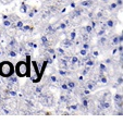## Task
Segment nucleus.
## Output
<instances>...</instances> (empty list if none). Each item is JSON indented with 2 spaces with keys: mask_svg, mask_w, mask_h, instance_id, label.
<instances>
[{
  "mask_svg": "<svg viewBox=\"0 0 123 123\" xmlns=\"http://www.w3.org/2000/svg\"><path fill=\"white\" fill-rule=\"evenodd\" d=\"M89 52H91V51H88L87 49H84V48H80V51H79V54L81 57H86Z\"/></svg>",
  "mask_w": 123,
  "mask_h": 123,
  "instance_id": "nucleus-26",
  "label": "nucleus"
},
{
  "mask_svg": "<svg viewBox=\"0 0 123 123\" xmlns=\"http://www.w3.org/2000/svg\"><path fill=\"white\" fill-rule=\"evenodd\" d=\"M113 100H114V102L121 101V100H123V95H121V94H116V95L113 96Z\"/></svg>",
  "mask_w": 123,
  "mask_h": 123,
  "instance_id": "nucleus-28",
  "label": "nucleus"
},
{
  "mask_svg": "<svg viewBox=\"0 0 123 123\" xmlns=\"http://www.w3.org/2000/svg\"><path fill=\"white\" fill-rule=\"evenodd\" d=\"M65 82H67V84H68V86H69L70 87V89H71V91L72 92H74L75 89L77 88V87H79V82L76 81V79H73V77H67V79H65Z\"/></svg>",
  "mask_w": 123,
  "mask_h": 123,
  "instance_id": "nucleus-5",
  "label": "nucleus"
},
{
  "mask_svg": "<svg viewBox=\"0 0 123 123\" xmlns=\"http://www.w3.org/2000/svg\"><path fill=\"white\" fill-rule=\"evenodd\" d=\"M96 5H97V1H95V0H80L77 2V6H80V7L84 8L86 10L93 9Z\"/></svg>",
  "mask_w": 123,
  "mask_h": 123,
  "instance_id": "nucleus-4",
  "label": "nucleus"
},
{
  "mask_svg": "<svg viewBox=\"0 0 123 123\" xmlns=\"http://www.w3.org/2000/svg\"><path fill=\"white\" fill-rule=\"evenodd\" d=\"M33 30H34V26H32L31 24H24L23 28H22V32L23 33H32Z\"/></svg>",
  "mask_w": 123,
  "mask_h": 123,
  "instance_id": "nucleus-20",
  "label": "nucleus"
},
{
  "mask_svg": "<svg viewBox=\"0 0 123 123\" xmlns=\"http://www.w3.org/2000/svg\"><path fill=\"white\" fill-rule=\"evenodd\" d=\"M57 28H58V31H62V32H64L65 30L69 28V26H68V24L65 23L64 20H60V21L57 23Z\"/></svg>",
  "mask_w": 123,
  "mask_h": 123,
  "instance_id": "nucleus-11",
  "label": "nucleus"
},
{
  "mask_svg": "<svg viewBox=\"0 0 123 123\" xmlns=\"http://www.w3.org/2000/svg\"><path fill=\"white\" fill-rule=\"evenodd\" d=\"M28 6L26 5V2H22V5H21V7H20V11L22 12V13H27V11H28Z\"/></svg>",
  "mask_w": 123,
  "mask_h": 123,
  "instance_id": "nucleus-24",
  "label": "nucleus"
},
{
  "mask_svg": "<svg viewBox=\"0 0 123 123\" xmlns=\"http://www.w3.org/2000/svg\"><path fill=\"white\" fill-rule=\"evenodd\" d=\"M110 45H111L112 47H117L119 44H121L120 43V37H119V35H112L111 38H110Z\"/></svg>",
  "mask_w": 123,
  "mask_h": 123,
  "instance_id": "nucleus-10",
  "label": "nucleus"
},
{
  "mask_svg": "<svg viewBox=\"0 0 123 123\" xmlns=\"http://www.w3.org/2000/svg\"><path fill=\"white\" fill-rule=\"evenodd\" d=\"M97 71H98V72H100V73H107V71H108L107 64H105V62H100V63H98Z\"/></svg>",
  "mask_w": 123,
  "mask_h": 123,
  "instance_id": "nucleus-16",
  "label": "nucleus"
},
{
  "mask_svg": "<svg viewBox=\"0 0 123 123\" xmlns=\"http://www.w3.org/2000/svg\"><path fill=\"white\" fill-rule=\"evenodd\" d=\"M25 45H26V47H27V48L31 49V50L36 49L38 47V44H37V42H36V40H27Z\"/></svg>",
  "mask_w": 123,
  "mask_h": 123,
  "instance_id": "nucleus-15",
  "label": "nucleus"
},
{
  "mask_svg": "<svg viewBox=\"0 0 123 123\" xmlns=\"http://www.w3.org/2000/svg\"><path fill=\"white\" fill-rule=\"evenodd\" d=\"M116 2L118 3L119 8H122V6H123V0H116Z\"/></svg>",
  "mask_w": 123,
  "mask_h": 123,
  "instance_id": "nucleus-30",
  "label": "nucleus"
},
{
  "mask_svg": "<svg viewBox=\"0 0 123 123\" xmlns=\"http://www.w3.org/2000/svg\"><path fill=\"white\" fill-rule=\"evenodd\" d=\"M120 55H121V57L123 58V51H122V52H120Z\"/></svg>",
  "mask_w": 123,
  "mask_h": 123,
  "instance_id": "nucleus-32",
  "label": "nucleus"
},
{
  "mask_svg": "<svg viewBox=\"0 0 123 123\" xmlns=\"http://www.w3.org/2000/svg\"><path fill=\"white\" fill-rule=\"evenodd\" d=\"M23 26H24V22L22 21V20H19L18 22H15V25H14V28H16V30L21 31L22 28H23Z\"/></svg>",
  "mask_w": 123,
  "mask_h": 123,
  "instance_id": "nucleus-25",
  "label": "nucleus"
},
{
  "mask_svg": "<svg viewBox=\"0 0 123 123\" xmlns=\"http://www.w3.org/2000/svg\"><path fill=\"white\" fill-rule=\"evenodd\" d=\"M73 45H74V42H73V40H71L70 38H68V37H65L64 39H62L60 42V46L62 47V48H64V49L72 48Z\"/></svg>",
  "mask_w": 123,
  "mask_h": 123,
  "instance_id": "nucleus-7",
  "label": "nucleus"
},
{
  "mask_svg": "<svg viewBox=\"0 0 123 123\" xmlns=\"http://www.w3.org/2000/svg\"><path fill=\"white\" fill-rule=\"evenodd\" d=\"M85 87H87V88L89 89L91 92H94L96 88H97V86H98V83L97 82H95L94 80H87V81H85L84 82V84H83Z\"/></svg>",
  "mask_w": 123,
  "mask_h": 123,
  "instance_id": "nucleus-6",
  "label": "nucleus"
},
{
  "mask_svg": "<svg viewBox=\"0 0 123 123\" xmlns=\"http://www.w3.org/2000/svg\"><path fill=\"white\" fill-rule=\"evenodd\" d=\"M15 74L19 77H25L30 75V64L25 61H19L15 65Z\"/></svg>",
  "mask_w": 123,
  "mask_h": 123,
  "instance_id": "nucleus-2",
  "label": "nucleus"
},
{
  "mask_svg": "<svg viewBox=\"0 0 123 123\" xmlns=\"http://www.w3.org/2000/svg\"><path fill=\"white\" fill-rule=\"evenodd\" d=\"M2 3H5V5H7V3H9V2H11V1H13V0H0Z\"/></svg>",
  "mask_w": 123,
  "mask_h": 123,
  "instance_id": "nucleus-31",
  "label": "nucleus"
},
{
  "mask_svg": "<svg viewBox=\"0 0 123 123\" xmlns=\"http://www.w3.org/2000/svg\"><path fill=\"white\" fill-rule=\"evenodd\" d=\"M106 31H107V30H105V28L98 26L97 30H95V36H97V37H101V36L106 35Z\"/></svg>",
  "mask_w": 123,
  "mask_h": 123,
  "instance_id": "nucleus-17",
  "label": "nucleus"
},
{
  "mask_svg": "<svg viewBox=\"0 0 123 123\" xmlns=\"http://www.w3.org/2000/svg\"><path fill=\"white\" fill-rule=\"evenodd\" d=\"M110 47H112V46L110 45V40L106 35H104L101 37H98V40H97V48L98 49H100V50H107Z\"/></svg>",
  "mask_w": 123,
  "mask_h": 123,
  "instance_id": "nucleus-3",
  "label": "nucleus"
},
{
  "mask_svg": "<svg viewBox=\"0 0 123 123\" xmlns=\"http://www.w3.org/2000/svg\"><path fill=\"white\" fill-rule=\"evenodd\" d=\"M114 105H116L117 110H123V100H121V101H117V102H114Z\"/></svg>",
  "mask_w": 123,
  "mask_h": 123,
  "instance_id": "nucleus-27",
  "label": "nucleus"
},
{
  "mask_svg": "<svg viewBox=\"0 0 123 123\" xmlns=\"http://www.w3.org/2000/svg\"><path fill=\"white\" fill-rule=\"evenodd\" d=\"M110 2H111V0H97V5L101 8H106Z\"/></svg>",
  "mask_w": 123,
  "mask_h": 123,
  "instance_id": "nucleus-22",
  "label": "nucleus"
},
{
  "mask_svg": "<svg viewBox=\"0 0 123 123\" xmlns=\"http://www.w3.org/2000/svg\"><path fill=\"white\" fill-rule=\"evenodd\" d=\"M81 48L87 49L88 51H91V50H92V44H91V42H82Z\"/></svg>",
  "mask_w": 123,
  "mask_h": 123,
  "instance_id": "nucleus-23",
  "label": "nucleus"
},
{
  "mask_svg": "<svg viewBox=\"0 0 123 123\" xmlns=\"http://www.w3.org/2000/svg\"><path fill=\"white\" fill-rule=\"evenodd\" d=\"M106 25H107V30H113L114 27H116V20L113 19V16H110V18H108L107 20H106Z\"/></svg>",
  "mask_w": 123,
  "mask_h": 123,
  "instance_id": "nucleus-8",
  "label": "nucleus"
},
{
  "mask_svg": "<svg viewBox=\"0 0 123 123\" xmlns=\"http://www.w3.org/2000/svg\"><path fill=\"white\" fill-rule=\"evenodd\" d=\"M14 72H15V69L13 68V64L10 61L6 60V61L0 62V76L8 79L11 75H13Z\"/></svg>",
  "mask_w": 123,
  "mask_h": 123,
  "instance_id": "nucleus-1",
  "label": "nucleus"
},
{
  "mask_svg": "<svg viewBox=\"0 0 123 123\" xmlns=\"http://www.w3.org/2000/svg\"><path fill=\"white\" fill-rule=\"evenodd\" d=\"M1 55H2V50H1V49H0V56H1Z\"/></svg>",
  "mask_w": 123,
  "mask_h": 123,
  "instance_id": "nucleus-33",
  "label": "nucleus"
},
{
  "mask_svg": "<svg viewBox=\"0 0 123 123\" xmlns=\"http://www.w3.org/2000/svg\"><path fill=\"white\" fill-rule=\"evenodd\" d=\"M38 13V10H37V8H32V9H28V11H27V16L28 18H35V15Z\"/></svg>",
  "mask_w": 123,
  "mask_h": 123,
  "instance_id": "nucleus-18",
  "label": "nucleus"
},
{
  "mask_svg": "<svg viewBox=\"0 0 123 123\" xmlns=\"http://www.w3.org/2000/svg\"><path fill=\"white\" fill-rule=\"evenodd\" d=\"M56 54H57V57L58 58H61V57H64L65 55V50H64V48H62V47H59V48H57L56 49Z\"/></svg>",
  "mask_w": 123,
  "mask_h": 123,
  "instance_id": "nucleus-19",
  "label": "nucleus"
},
{
  "mask_svg": "<svg viewBox=\"0 0 123 123\" xmlns=\"http://www.w3.org/2000/svg\"><path fill=\"white\" fill-rule=\"evenodd\" d=\"M118 9H120L118 6V3L116 2V0H113V1H111V2L109 3V5L107 6V11L111 12V13H113L114 11H117Z\"/></svg>",
  "mask_w": 123,
  "mask_h": 123,
  "instance_id": "nucleus-9",
  "label": "nucleus"
},
{
  "mask_svg": "<svg viewBox=\"0 0 123 123\" xmlns=\"http://www.w3.org/2000/svg\"><path fill=\"white\" fill-rule=\"evenodd\" d=\"M18 45H19V43H18V40H16L15 38H11V39L9 40V43H8V46H7V48H9V49L18 48Z\"/></svg>",
  "mask_w": 123,
  "mask_h": 123,
  "instance_id": "nucleus-14",
  "label": "nucleus"
},
{
  "mask_svg": "<svg viewBox=\"0 0 123 123\" xmlns=\"http://www.w3.org/2000/svg\"><path fill=\"white\" fill-rule=\"evenodd\" d=\"M67 37H68V38H70L71 40H73V42H74V40L77 38L76 31H71V32H69V33L67 34Z\"/></svg>",
  "mask_w": 123,
  "mask_h": 123,
  "instance_id": "nucleus-21",
  "label": "nucleus"
},
{
  "mask_svg": "<svg viewBox=\"0 0 123 123\" xmlns=\"http://www.w3.org/2000/svg\"><path fill=\"white\" fill-rule=\"evenodd\" d=\"M104 62H105V64L111 65L112 63H113V59H112V58H106V59L104 60Z\"/></svg>",
  "mask_w": 123,
  "mask_h": 123,
  "instance_id": "nucleus-29",
  "label": "nucleus"
},
{
  "mask_svg": "<svg viewBox=\"0 0 123 123\" xmlns=\"http://www.w3.org/2000/svg\"><path fill=\"white\" fill-rule=\"evenodd\" d=\"M95 1H97V0H95Z\"/></svg>",
  "mask_w": 123,
  "mask_h": 123,
  "instance_id": "nucleus-34",
  "label": "nucleus"
},
{
  "mask_svg": "<svg viewBox=\"0 0 123 123\" xmlns=\"http://www.w3.org/2000/svg\"><path fill=\"white\" fill-rule=\"evenodd\" d=\"M18 55H19V52H18V49L16 48H13V49H9L7 48V56L9 57V58H16L18 57Z\"/></svg>",
  "mask_w": 123,
  "mask_h": 123,
  "instance_id": "nucleus-12",
  "label": "nucleus"
},
{
  "mask_svg": "<svg viewBox=\"0 0 123 123\" xmlns=\"http://www.w3.org/2000/svg\"><path fill=\"white\" fill-rule=\"evenodd\" d=\"M79 61H80V58L75 55L71 56V59H70V65H71V69H74L75 65H79Z\"/></svg>",
  "mask_w": 123,
  "mask_h": 123,
  "instance_id": "nucleus-13",
  "label": "nucleus"
}]
</instances>
